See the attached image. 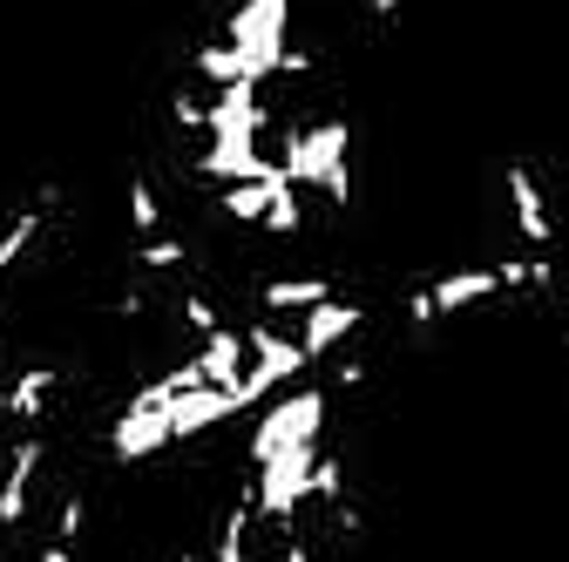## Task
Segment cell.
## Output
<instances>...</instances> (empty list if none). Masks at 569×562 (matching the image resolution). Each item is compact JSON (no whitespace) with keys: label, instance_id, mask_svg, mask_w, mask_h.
<instances>
[{"label":"cell","instance_id":"6da1fadb","mask_svg":"<svg viewBox=\"0 0 569 562\" xmlns=\"http://www.w3.org/2000/svg\"><path fill=\"white\" fill-rule=\"evenodd\" d=\"M346 150H352V129L346 122H306V129H284V177L292 183H319L332 203H352V170H346Z\"/></svg>","mask_w":569,"mask_h":562},{"label":"cell","instance_id":"7a4b0ae2","mask_svg":"<svg viewBox=\"0 0 569 562\" xmlns=\"http://www.w3.org/2000/svg\"><path fill=\"white\" fill-rule=\"evenodd\" d=\"M284 28H292V0H244L224 21V41L244 54V68L258 82H271L278 61H284Z\"/></svg>","mask_w":569,"mask_h":562},{"label":"cell","instance_id":"3957f363","mask_svg":"<svg viewBox=\"0 0 569 562\" xmlns=\"http://www.w3.org/2000/svg\"><path fill=\"white\" fill-rule=\"evenodd\" d=\"M244 345H251V367H244V380L231 387L238 407H258L264 393H278L284 380H299V373L312 367V360H306V345H299V339H284V332H271V325H251Z\"/></svg>","mask_w":569,"mask_h":562},{"label":"cell","instance_id":"277c9868","mask_svg":"<svg viewBox=\"0 0 569 562\" xmlns=\"http://www.w3.org/2000/svg\"><path fill=\"white\" fill-rule=\"evenodd\" d=\"M326 434V387H306V393H292V400H278L258 428H251V468L258 461H271L278 448H299V441H319Z\"/></svg>","mask_w":569,"mask_h":562},{"label":"cell","instance_id":"5b68a950","mask_svg":"<svg viewBox=\"0 0 569 562\" xmlns=\"http://www.w3.org/2000/svg\"><path fill=\"white\" fill-rule=\"evenodd\" d=\"M495 292H502L495 264H481V271H448V278H435L427 292H407V319H413V325H435V319L468 312V305H481V299H495Z\"/></svg>","mask_w":569,"mask_h":562},{"label":"cell","instance_id":"8992f818","mask_svg":"<svg viewBox=\"0 0 569 562\" xmlns=\"http://www.w3.org/2000/svg\"><path fill=\"white\" fill-rule=\"evenodd\" d=\"M177 434H170V407H142V400H129L122 407V420L109 428V454L116 461H150V454H163Z\"/></svg>","mask_w":569,"mask_h":562},{"label":"cell","instance_id":"52a82bcc","mask_svg":"<svg viewBox=\"0 0 569 562\" xmlns=\"http://www.w3.org/2000/svg\"><path fill=\"white\" fill-rule=\"evenodd\" d=\"M509 210H516V238H522L529 251H549V244H556L549 197H542V183H536L529 163H509Z\"/></svg>","mask_w":569,"mask_h":562},{"label":"cell","instance_id":"ba28073f","mask_svg":"<svg viewBox=\"0 0 569 562\" xmlns=\"http://www.w3.org/2000/svg\"><path fill=\"white\" fill-rule=\"evenodd\" d=\"M231 413H244L231 387H190V393H177V400H170V434H177V441H190V434L218 428V420H231Z\"/></svg>","mask_w":569,"mask_h":562},{"label":"cell","instance_id":"9c48e42d","mask_svg":"<svg viewBox=\"0 0 569 562\" xmlns=\"http://www.w3.org/2000/svg\"><path fill=\"white\" fill-rule=\"evenodd\" d=\"M41 454H48V441H41V434L14 441V454H8V474H0V529L28 522V488H34V474H41Z\"/></svg>","mask_w":569,"mask_h":562},{"label":"cell","instance_id":"30bf717a","mask_svg":"<svg viewBox=\"0 0 569 562\" xmlns=\"http://www.w3.org/2000/svg\"><path fill=\"white\" fill-rule=\"evenodd\" d=\"M360 305H346V299H326V305H312L306 312V325H299V345H306V360H326V353H339V345L360 332Z\"/></svg>","mask_w":569,"mask_h":562},{"label":"cell","instance_id":"8fae6325","mask_svg":"<svg viewBox=\"0 0 569 562\" xmlns=\"http://www.w3.org/2000/svg\"><path fill=\"white\" fill-rule=\"evenodd\" d=\"M244 367H251L244 332H231V325L203 332V345H197V373H203V387H238V380H244Z\"/></svg>","mask_w":569,"mask_h":562},{"label":"cell","instance_id":"7c38bea8","mask_svg":"<svg viewBox=\"0 0 569 562\" xmlns=\"http://www.w3.org/2000/svg\"><path fill=\"white\" fill-rule=\"evenodd\" d=\"M332 299V278H271V285L258 292L264 312H312Z\"/></svg>","mask_w":569,"mask_h":562},{"label":"cell","instance_id":"4fadbf2b","mask_svg":"<svg viewBox=\"0 0 569 562\" xmlns=\"http://www.w3.org/2000/svg\"><path fill=\"white\" fill-rule=\"evenodd\" d=\"M54 387H61V373H54V367H28V373L8 387V413L34 428V420L48 413V400H54Z\"/></svg>","mask_w":569,"mask_h":562},{"label":"cell","instance_id":"5bb4252c","mask_svg":"<svg viewBox=\"0 0 569 562\" xmlns=\"http://www.w3.org/2000/svg\"><path fill=\"white\" fill-rule=\"evenodd\" d=\"M190 68H197L203 82H218V89H224V82H258L251 68H244V54H238L231 41H218V48H197V54H190Z\"/></svg>","mask_w":569,"mask_h":562},{"label":"cell","instance_id":"9a60e30c","mask_svg":"<svg viewBox=\"0 0 569 562\" xmlns=\"http://www.w3.org/2000/svg\"><path fill=\"white\" fill-rule=\"evenodd\" d=\"M41 238V210H14L8 218V231H0V285L14 278V264H21V251Z\"/></svg>","mask_w":569,"mask_h":562},{"label":"cell","instance_id":"2e32d148","mask_svg":"<svg viewBox=\"0 0 569 562\" xmlns=\"http://www.w3.org/2000/svg\"><path fill=\"white\" fill-rule=\"evenodd\" d=\"M299 224H306L299 183H278V190H271V210H264V231H271V238H299Z\"/></svg>","mask_w":569,"mask_h":562},{"label":"cell","instance_id":"e0dca14e","mask_svg":"<svg viewBox=\"0 0 569 562\" xmlns=\"http://www.w3.org/2000/svg\"><path fill=\"white\" fill-rule=\"evenodd\" d=\"M306 502H326V509L346 502V461H339V454L319 448V461H312V495H306Z\"/></svg>","mask_w":569,"mask_h":562},{"label":"cell","instance_id":"ac0fdd59","mask_svg":"<svg viewBox=\"0 0 569 562\" xmlns=\"http://www.w3.org/2000/svg\"><path fill=\"white\" fill-rule=\"evenodd\" d=\"M129 224H136V238H157L163 231V203H157V183H129Z\"/></svg>","mask_w":569,"mask_h":562},{"label":"cell","instance_id":"d6986e66","mask_svg":"<svg viewBox=\"0 0 569 562\" xmlns=\"http://www.w3.org/2000/svg\"><path fill=\"white\" fill-rule=\"evenodd\" d=\"M136 258L150 264V271H177V264H190V244H183V238H163V231H157V238H142V244H136Z\"/></svg>","mask_w":569,"mask_h":562},{"label":"cell","instance_id":"ffe728a7","mask_svg":"<svg viewBox=\"0 0 569 562\" xmlns=\"http://www.w3.org/2000/svg\"><path fill=\"white\" fill-rule=\"evenodd\" d=\"M177 312H183V325H190V332H218V325H224V319H218V305H210L203 292H183V299H177Z\"/></svg>","mask_w":569,"mask_h":562},{"label":"cell","instance_id":"44dd1931","mask_svg":"<svg viewBox=\"0 0 569 562\" xmlns=\"http://www.w3.org/2000/svg\"><path fill=\"white\" fill-rule=\"evenodd\" d=\"M82 529H89V502H82V495H68L61 515H54V542H76Z\"/></svg>","mask_w":569,"mask_h":562},{"label":"cell","instance_id":"7402d4cb","mask_svg":"<svg viewBox=\"0 0 569 562\" xmlns=\"http://www.w3.org/2000/svg\"><path fill=\"white\" fill-rule=\"evenodd\" d=\"M170 116H177V129H210V102H197V96H177Z\"/></svg>","mask_w":569,"mask_h":562},{"label":"cell","instance_id":"603a6c76","mask_svg":"<svg viewBox=\"0 0 569 562\" xmlns=\"http://www.w3.org/2000/svg\"><path fill=\"white\" fill-rule=\"evenodd\" d=\"M332 380H339V387H367V360H339Z\"/></svg>","mask_w":569,"mask_h":562},{"label":"cell","instance_id":"cb8c5ba5","mask_svg":"<svg viewBox=\"0 0 569 562\" xmlns=\"http://www.w3.org/2000/svg\"><path fill=\"white\" fill-rule=\"evenodd\" d=\"M142 312H150V299H142V292H122L116 299V319H142Z\"/></svg>","mask_w":569,"mask_h":562},{"label":"cell","instance_id":"d4e9b609","mask_svg":"<svg viewBox=\"0 0 569 562\" xmlns=\"http://www.w3.org/2000/svg\"><path fill=\"white\" fill-rule=\"evenodd\" d=\"M41 562H76V542H48V549H41Z\"/></svg>","mask_w":569,"mask_h":562},{"label":"cell","instance_id":"484cf974","mask_svg":"<svg viewBox=\"0 0 569 562\" xmlns=\"http://www.w3.org/2000/svg\"><path fill=\"white\" fill-rule=\"evenodd\" d=\"M367 8H373V14H400V0H367Z\"/></svg>","mask_w":569,"mask_h":562},{"label":"cell","instance_id":"4316f807","mask_svg":"<svg viewBox=\"0 0 569 562\" xmlns=\"http://www.w3.org/2000/svg\"><path fill=\"white\" fill-rule=\"evenodd\" d=\"M8 420H14V413H8V393H0V428H8Z\"/></svg>","mask_w":569,"mask_h":562},{"label":"cell","instance_id":"83f0119b","mask_svg":"<svg viewBox=\"0 0 569 562\" xmlns=\"http://www.w3.org/2000/svg\"><path fill=\"white\" fill-rule=\"evenodd\" d=\"M556 292H562V305H569V285H556Z\"/></svg>","mask_w":569,"mask_h":562}]
</instances>
